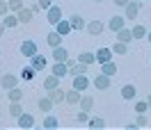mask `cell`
I'll list each match as a JSON object with an SVG mask.
<instances>
[{
	"label": "cell",
	"mask_w": 151,
	"mask_h": 130,
	"mask_svg": "<svg viewBox=\"0 0 151 130\" xmlns=\"http://www.w3.org/2000/svg\"><path fill=\"white\" fill-rule=\"evenodd\" d=\"M142 2H137V0H131L126 7H124V19L126 21H135V16H137V9H140Z\"/></svg>",
	"instance_id": "obj_3"
},
{
	"label": "cell",
	"mask_w": 151,
	"mask_h": 130,
	"mask_svg": "<svg viewBox=\"0 0 151 130\" xmlns=\"http://www.w3.org/2000/svg\"><path fill=\"white\" fill-rule=\"evenodd\" d=\"M101 73H105V75H110V78H112V75L117 73V64H114L112 59H110V62H105V64H101Z\"/></svg>",
	"instance_id": "obj_23"
},
{
	"label": "cell",
	"mask_w": 151,
	"mask_h": 130,
	"mask_svg": "<svg viewBox=\"0 0 151 130\" xmlns=\"http://www.w3.org/2000/svg\"><path fill=\"white\" fill-rule=\"evenodd\" d=\"M87 87H89V78H87V75H73V89L85 91Z\"/></svg>",
	"instance_id": "obj_8"
},
{
	"label": "cell",
	"mask_w": 151,
	"mask_h": 130,
	"mask_svg": "<svg viewBox=\"0 0 151 130\" xmlns=\"http://www.w3.org/2000/svg\"><path fill=\"white\" fill-rule=\"evenodd\" d=\"M7 14H9V2L0 0V16H7Z\"/></svg>",
	"instance_id": "obj_37"
},
{
	"label": "cell",
	"mask_w": 151,
	"mask_h": 130,
	"mask_svg": "<svg viewBox=\"0 0 151 130\" xmlns=\"http://www.w3.org/2000/svg\"><path fill=\"white\" fill-rule=\"evenodd\" d=\"M147 110H149V105H147V101H140V103H135V112H137V114H144Z\"/></svg>",
	"instance_id": "obj_36"
},
{
	"label": "cell",
	"mask_w": 151,
	"mask_h": 130,
	"mask_svg": "<svg viewBox=\"0 0 151 130\" xmlns=\"http://www.w3.org/2000/svg\"><path fill=\"white\" fill-rule=\"evenodd\" d=\"M0 116H2V112H0Z\"/></svg>",
	"instance_id": "obj_47"
},
{
	"label": "cell",
	"mask_w": 151,
	"mask_h": 130,
	"mask_svg": "<svg viewBox=\"0 0 151 130\" xmlns=\"http://www.w3.org/2000/svg\"><path fill=\"white\" fill-rule=\"evenodd\" d=\"M16 121H19V128H25V130L35 126V116H32V114H28V112H23Z\"/></svg>",
	"instance_id": "obj_10"
},
{
	"label": "cell",
	"mask_w": 151,
	"mask_h": 130,
	"mask_svg": "<svg viewBox=\"0 0 151 130\" xmlns=\"http://www.w3.org/2000/svg\"><path fill=\"white\" fill-rule=\"evenodd\" d=\"M80 98H83V96H80V91H78V89H71V91H66V96H64V101L69 103V105H78V103H80Z\"/></svg>",
	"instance_id": "obj_18"
},
{
	"label": "cell",
	"mask_w": 151,
	"mask_h": 130,
	"mask_svg": "<svg viewBox=\"0 0 151 130\" xmlns=\"http://www.w3.org/2000/svg\"><path fill=\"white\" fill-rule=\"evenodd\" d=\"M9 114H12V116H16V119L23 114V105H21V101H12V105H9Z\"/></svg>",
	"instance_id": "obj_24"
},
{
	"label": "cell",
	"mask_w": 151,
	"mask_h": 130,
	"mask_svg": "<svg viewBox=\"0 0 151 130\" xmlns=\"http://www.w3.org/2000/svg\"><path fill=\"white\" fill-rule=\"evenodd\" d=\"M96 2H103V0H96Z\"/></svg>",
	"instance_id": "obj_46"
},
{
	"label": "cell",
	"mask_w": 151,
	"mask_h": 130,
	"mask_svg": "<svg viewBox=\"0 0 151 130\" xmlns=\"http://www.w3.org/2000/svg\"><path fill=\"white\" fill-rule=\"evenodd\" d=\"M64 96H66V91H64V89H60V87H55V89L48 91V98L55 103V105H57V103H64Z\"/></svg>",
	"instance_id": "obj_11"
},
{
	"label": "cell",
	"mask_w": 151,
	"mask_h": 130,
	"mask_svg": "<svg viewBox=\"0 0 151 130\" xmlns=\"http://www.w3.org/2000/svg\"><path fill=\"white\" fill-rule=\"evenodd\" d=\"M55 87H60V78H57V75H48L46 80H44V89L50 91V89H55Z\"/></svg>",
	"instance_id": "obj_21"
},
{
	"label": "cell",
	"mask_w": 151,
	"mask_h": 130,
	"mask_svg": "<svg viewBox=\"0 0 151 130\" xmlns=\"http://www.w3.org/2000/svg\"><path fill=\"white\" fill-rule=\"evenodd\" d=\"M69 23H71V30H76V32H78V30H85V19H83V16H80V14H71V16H69Z\"/></svg>",
	"instance_id": "obj_5"
},
{
	"label": "cell",
	"mask_w": 151,
	"mask_h": 130,
	"mask_svg": "<svg viewBox=\"0 0 151 130\" xmlns=\"http://www.w3.org/2000/svg\"><path fill=\"white\" fill-rule=\"evenodd\" d=\"M112 53H117V55H126L128 53V44H122V41H117L112 46Z\"/></svg>",
	"instance_id": "obj_31"
},
{
	"label": "cell",
	"mask_w": 151,
	"mask_h": 130,
	"mask_svg": "<svg viewBox=\"0 0 151 130\" xmlns=\"http://www.w3.org/2000/svg\"><path fill=\"white\" fill-rule=\"evenodd\" d=\"M78 121H80V123H85V121H87V112H85V110L78 114Z\"/></svg>",
	"instance_id": "obj_41"
},
{
	"label": "cell",
	"mask_w": 151,
	"mask_h": 130,
	"mask_svg": "<svg viewBox=\"0 0 151 130\" xmlns=\"http://www.w3.org/2000/svg\"><path fill=\"white\" fill-rule=\"evenodd\" d=\"M124 25H126V19H124V16H112V19L108 21V28H110V32H119Z\"/></svg>",
	"instance_id": "obj_6"
},
{
	"label": "cell",
	"mask_w": 151,
	"mask_h": 130,
	"mask_svg": "<svg viewBox=\"0 0 151 130\" xmlns=\"http://www.w3.org/2000/svg\"><path fill=\"white\" fill-rule=\"evenodd\" d=\"M131 32H133V39H144L147 37V28H144V25H135Z\"/></svg>",
	"instance_id": "obj_29"
},
{
	"label": "cell",
	"mask_w": 151,
	"mask_h": 130,
	"mask_svg": "<svg viewBox=\"0 0 151 130\" xmlns=\"http://www.w3.org/2000/svg\"><path fill=\"white\" fill-rule=\"evenodd\" d=\"M112 59V50L110 48H101L99 53H96V62L99 64H105V62H110Z\"/></svg>",
	"instance_id": "obj_15"
},
{
	"label": "cell",
	"mask_w": 151,
	"mask_h": 130,
	"mask_svg": "<svg viewBox=\"0 0 151 130\" xmlns=\"http://www.w3.org/2000/svg\"><path fill=\"white\" fill-rule=\"evenodd\" d=\"M46 41H48V46H50V48H57V46H62V34H60L57 30H53V32H48Z\"/></svg>",
	"instance_id": "obj_12"
},
{
	"label": "cell",
	"mask_w": 151,
	"mask_h": 130,
	"mask_svg": "<svg viewBox=\"0 0 151 130\" xmlns=\"http://www.w3.org/2000/svg\"><path fill=\"white\" fill-rule=\"evenodd\" d=\"M16 16H19L21 23H30V21H32V9H25V7H23L21 11H16Z\"/></svg>",
	"instance_id": "obj_26"
},
{
	"label": "cell",
	"mask_w": 151,
	"mask_h": 130,
	"mask_svg": "<svg viewBox=\"0 0 151 130\" xmlns=\"http://www.w3.org/2000/svg\"><path fill=\"white\" fill-rule=\"evenodd\" d=\"M23 9V0H9V11H21Z\"/></svg>",
	"instance_id": "obj_35"
},
{
	"label": "cell",
	"mask_w": 151,
	"mask_h": 130,
	"mask_svg": "<svg viewBox=\"0 0 151 130\" xmlns=\"http://www.w3.org/2000/svg\"><path fill=\"white\" fill-rule=\"evenodd\" d=\"M131 39H133V32H131V30L122 28L119 32H117V41H122V44H131Z\"/></svg>",
	"instance_id": "obj_22"
},
{
	"label": "cell",
	"mask_w": 151,
	"mask_h": 130,
	"mask_svg": "<svg viewBox=\"0 0 151 130\" xmlns=\"http://www.w3.org/2000/svg\"><path fill=\"white\" fill-rule=\"evenodd\" d=\"M85 30L92 34V37H94V34H101V32H103V23H101V21H89L85 25Z\"/></svg>",
	"instance_id": "obj_13"
},
{
	"label": "cell",
	"mask_w": 151,
	"mask_h": 130,
	"mask_svg": "<svg viewBox=\"0 0 151 130\" xmlns=\"http://www.w3.org/2000/svg\"><path fill=\"white\" fill-rule=\"evenodd\" d=\"M66 73H69V66H66V62H55V64H53V75H57V78H64Z\"/></svg>",
	"instance_id": "obj_16"
},
{
	"label": "cell",
	"mask_w": 151,
	"mask_h": 130,
	"mask_svg": "<svg viewBox=\"0 0 151 130\" xmlns=\"http://www.w3.org/2000/svg\"><path fill=\"white\" fill-rule=\"evenodd\" d=\"M135 123H137V126H140V128H144V126H147V123H149V119H147V116H144V114H137V121H135Z\"/></svg>",
	"instance_id": "obj_39"
},
{
	"label": "cell",
	"mask_w": 151,
	"mask_h": 130,
	"mask_svg": "<svg viewBox=\"0 0 151 130\" xmlns=\"http://www.w3.org/2000/svg\"><path fill=\"white\" fill-rule=\"evenodd\" d=\"M30 64H32L35 71H44V69H46V57L41 55V53H37L35 57H30Z\"/></svg>",
	"instance_id": "obj_7"
},
{
	"label": "cell",
	"mask_w": 151,
	"mask_h": 130,
	"mask_svg": "<svg viewBox=\"0 0 151 130\" xmlns=\"http://www.w3.org/2000/svg\"><path fill=\"white\" fill-rule=\"evenodd\" d=\"M53 105H55V103L50 101L48 96H44V98H39V101H37V107L41 112H50V110H53Z\"/></svg>",
	"instance_id": "obj_19"
},
{
	"label": "cell",
	"mask_w": 151,
	"mask_h": 130,
	"mask_svg": "<svg viewBox=\"0 0 151 130\" xmlns=\"http://www.w3.org/2000/svg\"><path fill=\"white\" fill-rule=\"evenodd\" d=\"M7 96H9V101H21V98H23V91H21L19 87H12Z\"/></svg>",
	"instance_id": "obj_33"
},
{
	"label": "cell",
	"mask_w": 151,
	"mask_h": 130,
	"mask_svg": "<svg viewBox=\"0 0 151 130\" xmlns=\"http://www.w3.org/2000/svg\"><path fill=\"white\" fill-rule=\"evenodd\" d=\"M149 44H151V32H149Z\"/></svg>",
	"instance_id": "obj_45"
},
{
	"label": "cell",
	"mask_w": 151,
	"mask_h": 130,
	"mask_svg": "<svg viewBox=\"0 0 151 130\" xmlns=\"http://www.w3.org/2000/svg\"><path fill=\"white\" fill-rule=\"evenodd\" d=\"M89 128H92V130H94V128H105V121L99 119V116H94V119H89Z\"/></svg>",
	"instance_id": "obj_34"
},
{
	"label": "cell",
	"mask_w": 151,
	"mask_h": 130,
	"mask_svg": "<svg viewBox=\"0 0 151 130\" xmlns=\"http://www.w3.org/2000/svg\"><path fill=\"white\" fill-rule=\"evenodd\" d=\"M78 105H80V107H83V110H85V112H89V110H92V107H94V98H92V96H83Z\"/></svg>",
	"instance_id": "obj_27"
},
{
	"label": "cell",
	"mask_w": 151,
	"mask_h": 130,
	"mask_svg": "<svg viewBox=\"0 0 151 130\" xmlns=\"http://www.w3.org/2000/svg\"><path fill=\"white\" fill-rule=\"evenodd\" d=\"M46 21L50 25H57V23L62 21V7H60V5H53L50 9H46Z\"/></svg>",
	"instance_id": "obj_1"
},
{
	"label": "cell",
	"mask_w": 151,
	"mask_h": 130,
	"mask_svg": "<svg viewBox=\"0 0 151 130\" xmlns=\"http://www.w3.org/2000/svg\"><path fill=\"white\" fill-rule=\"evenodd\" d=\"M2 32H5V25H2V23H0V37H2Z\"/></svg>",
	"instance_id": "obj_44"
},
{
	"label": "cell",
	"mask_w": 151,
	"mask_h": 130,
	"mask_svg": "<svg viewBox=\"0 0 151 130\" xmlns=\"http://www.w3.org/2000/svg\"><path fill=\"white\" fill-rule=\"evenodd\" d=\"M30 9H32V14H39V11H41V7H39V5H32Z\"/></svg>",
	"instance_id": "obj_42"
},
{
	"label": "cell",
	"mask_w": 151,
	"mask_h": 130,
	"mask_svg": "<svg viewBox=\"0 0 151 130\" xmlns=\"http://www.w3.org/2000/svg\"><path fill=\"white\" fill-rule=\"evenodd\" d=\"M0 98H2V94H0Z\"/></svg>",
	"instance_id": "obj_48"
},
{
	"label": "cell",
	"mask_w": 151,
	"mask_h": 130,
	"mask_svg": "<svg viewBox=\"0 0 151 130\" xmlns=\"http://www.w3.org/2000/svg\"><path fill=\"white\" fill-rule=\"evenodd\" d=\"M60 126V121H57V116H53V114H48L46 119H44V128H57Z\"/></svg>",
	"instance_id": "obj_32"
},
{
	"label": "cell",
	"mask_w": 151,
	"mask_h": 130,
	"mask_svg": "<svg viewBox=\"0 0 151 130\" xmlns=\"http://www.w3.org/2000/svg\"><path fill=\"white\" fill-rule=\"evenodd\" d=\"M35 73H37V71L32 69V64H30V66H23V71H21V78H23V80H32V78H35Z\"/></svg>",
	"instance_id": "obj_30"
},
{
	"label": "cell",
	"mask_w": 151,
	"mask_h": 130,
	"mask_svg": "<svg viewBox=\"0 0 151 130\" xmlns=\"http://www.w3.org/2000/svg\"><path fill=\"white\" fill-rule=\"evenodd\" d=\"M2 25H5V28H16V25H19V16H14V14L2 16Z\"/></svg>",
	"instance_id": "obj_25"
},
{
	"label": "cell",
	"mask_w": 151,
	"mask_h": 130,
	"mask_svg": "<svg viewBox=\"0 0 151 130\" xmlns=\"http://www.w3.org/2000/svg\"><path fill=\"white\" fill-rule=\"evenodd\" d=\"M110 82H112V78L105 75V73H101V75H96V78H94V87H96V89H108Z\"/></svg>",
	"instance_id": "obj_9"
},
{
	"label": "cell",
	"mask_w": 151,
	"mask_h": 130,
	"mask_svg": "<svg viewBox=\"0 0 151 130\" xmlns=\"http://www.w3.org/2000/svg\"><path fill=\"white\" fill-rule=\"evenodd\" d=\"M37 5L41 9H50V7H53V0H37Z\"/></svg>",
	"instance_id": "obj_38"
},
{
	"label": "cell",
	"mask_w": 151,
	"mask_h": 130,
	"mask_svg": "<svg viewBox=\"0 0 151 130\" xmlns=\"http://www.w3.org/2000/svg\"><path fill=\"white\" fill-rule=\"evenodd\" d=\"M78 62H83V64H94L96 62V55L94 53H89V50H85V53H80V55H78Z\"/></svg>",
	"instance_id": "obj_20"
},
{
	"label": "cell",
	"mask_w": 151,
	"mask_h": 130,
	"mask_svg": "<svg viewBox=\"0 0 151 130\" xmlns=\"http://www.w3.org/2000/svg\"><path fill=\"white\" fill-rule=\"evenodd\" d=\"M57 32H60L62 37H66V34L71 32V23H69V21H60V23H57Z\"/></svg>",
	"instance_id": "obj_28"
},
{
	"label": "cell",
	"mask_w": 151,
	"mask_h": 130,
	"mask_svg": "<svg viewBox=\"0 0 151 130\" xmlns=\"http://www.w3.org/2000/svg\"><path fill=\"white\" fill-rule=\"evenodd\" d=\"M53 59H55V62H66V59H69V53H66V48H62V46L53 48Z\"/></svg>",
	"instance_id": "obj_17"
},
{
	"label": "cell",
	"mask_w": 151,
	"mask_h": 130,
	"mask_svg": "<svg viewBox=\"0 0 151 130\" xmlns=\"http://www.w3.org/2000/svg\"><path fill=\"white\" fill-rule=\"evenodd\" d=\"M39 53V48H37V44L32 41V39H25L23 44H21V55L23 57H35Z\"/></svg>",
	"instance_id": "obj_2"
},
{
	"label": "cell",
	"mask_w": 151,
	"mask_h": 130,
	"mask_svg": "<svg viewBox=\"0 0 151 130\" xmlns=\"http://www.w3.org/2000/svg\"><path fill=\"white\" fill-rule=\"evenodd\" d=\"M114 5H117V7H126V5H128V2H131V0H112Z\"/></svg>",
	"instance_id": "obj_40"
},
{
	"label": "cell",
	"mask_w": 151,
	"mask_h": 130,
	"mask_svg": "<svg viewBox=\"0 0 151 130\" xmlns=\"http://www.w3.org/2000/svg\"><path fill=\"white\" fill-rule=\"evenodd\" d=\"M135 96H137V89H135L133 84H124L122 87V98L124 101H133Z\"/></svg>",
	"instance_id": "obj_14"
},
{
	"label": "cell",
	"mask_w": 151,
	"mask_h": 130,
	"mask_svg": "<svg viewBox=\"0 0 151 130\" xmlns=\"http://www.w3.org/2000/svg\"><path fill=\"white\" fill-rule=\"evenodd\" d=\"M16 84H19V78H16V75H12V73L0 75V87H2V89H12V87H16Z\"/></svg>",
	"instance_id": "obj_4"
},
{
	"label": "cell",
	"mask_w": 151,
	"mask_h": 130,
	"mask_svg": "<svg viewBox=\"0 0 151 130\" xmlns=\"http://www.w3.org/2000/svg\"><path fill=\"white\" fill-rule=\"evenodd\" d=\"M147 105H149V107H151V94H149V96H147Z\"/></svg>",
	"instance_id": "obj_43"
}]
</instances>
